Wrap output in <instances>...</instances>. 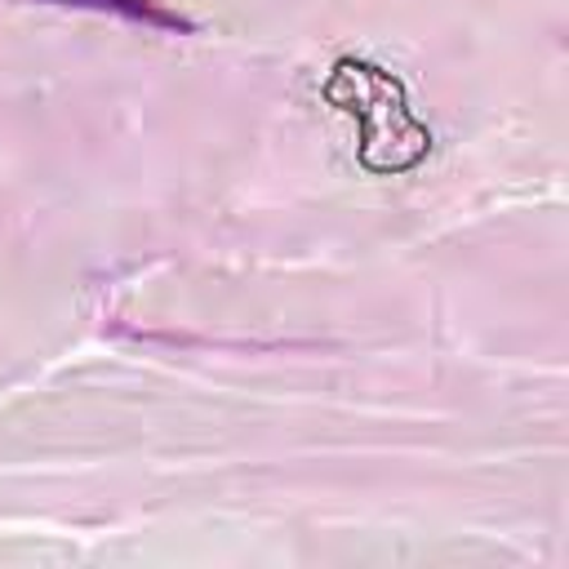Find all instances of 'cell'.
<instances>
[{
  "label": "cell",
  "mask_w": 569,
  "mask_h": 569,
  "mask_svg": "<svg viewBox=\"0 0 569 569\" xmlns=\"http://www.w3.org/2000/svg\"><path fill=\"white\" fill-rule=\"evenodd\" d=\"M325 98L347 111L360 129V164L373 173H400L413 169L427 151H431V129L409 111L405 102V84L360 58H338L329 80H325Z\"/></svg>",
  "instance_id": "cell-1"
},
{
  "label": "cell",
  "mask_w": 569,
  "mask_h": 569,
  "mask_svg": "<svg viewBox=\"0 0 569 569\" xmlns=\"http://www.w3.org/2000/svg\"><path fill=\"white\" fill-rule=\"evenodd\" d=\"M58 4H93V9H120V13H129V18H147V22H156V27H178V31H187V22H182L178 13H169V9H160V4H151V0H58Z\"/></svg>",
  "instance_id": "cell-2"
}]
</instances>
